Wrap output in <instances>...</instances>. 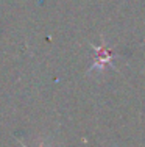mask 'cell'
I'll use <instances>...</instances> for the list:
<instances>
[{"label": "cell", "instance_id": "6da1fadb", "mask_svg": "<svg viewBox=\"0 0 145 147\" xmlns=\"http://www.w3.org/2000/svg\"><path fill=\"white\" fill-rule=\"evenodd\" d=\"M94 50H95V59H94V64L92 67L89 69V72H92L94 69L97 71H103L106 66H111L112 64V57L114 53L111 52V49L106 47V44L102 41L100 45H94Z\"/></svg>", "mask_w": 145, "mask_h": 147}, {"label": "cell", "instance_id": "7a4b0ae2", "mask_svg": "<svg viewBox=\"0 0 145 147\" xmlns=\"http://www.w3.org/2000/svg\"><path fill=\"white\" fill-rule=\"evenodd\" d=\"M20 146H22V147H27L25 144H23V142H20ZM39 147H44V144H39Z\"/></svg>", "mask_w": 145, "mask_h": 147}]
</instances>
